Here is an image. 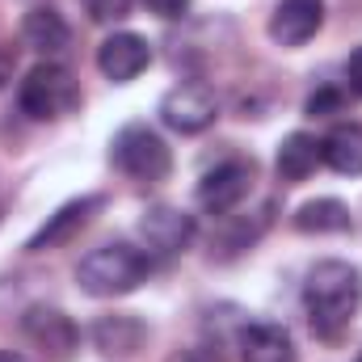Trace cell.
Here are the masks:
<instances>
[{"label": "cell", "mask_w": 362, "mask_h": 362, "mask_svg": "<svg viewBox=\"0 0 362 362\" xmlns=\"http://www.w3.org/2000/svg\"><path fill=\"white\" fill-rule=\"evenodd\" d=\"M362 308V270L350 262H316L303 282V312L316 337L337 341Z\"/></svg>", "instance_id": "cell-1"}, {"label": "cell", "mask_w": 362, "mask_h": 362, "mask_svg": "<svg viewBox=\"0 0 362 362\" xmlns=\"http://www.w3.org/2000/svg\"><path fill=\"white\" fill-rule=\"evenodd\" d=\"M152 274V257L135 245H101L81 257L76 266V282L93 299H114V295H131L139 282H148Z\"/></svg>", "instance_id": "cell-2"}, {"label": "cell", "mask_w": 362, "mask_h": 362, "mask_svg": "<svg viewBox=\"0 0 362 362\" xmlns=\"http://www.w3.org/2000/svg\"><path fill=\"white\" fill-rule=\"evenodd\" d=\"M17 105L34 122H55V118H64L81 105V85L64 64L47 59V64H34L25 72V81L17 89Z\"/></svg>", "instance_id": "cell-3"}, {"label": "cell", "mask_w": 362, "mask_h": 362, "mask_svg": "<svg viewBox=\"0 0 362 362\" xmlns=\"http://www.w3.org/2000/svg\"><path fill=\"white\" fill-rule=\"evenodd\" d=\"M110 160H114L118 173H127V177H135V181H165L169 169H173L169 144L152 127H144V122H131V127H122L114 135Z\"/></svg>", "instance_id": "cell-4"}, {"label": "cell", "mask_w": 362, "mask_h": 362, "mask_svg": "<svg viewBox=\"0 0 362 362\" xmlns=\"http://www.w3.org/2000/svg\"><path fill=\"white\" fill-rule=\"evenodd\" d=\"M215 118H219V97H215V89H206L198 81L177 85V89H169L160 97V122L177 135H198Z\"/></svg>", "instance_id": "cell-5"}, {"label": "cell", "mask_w": 362, "mask_h": 362, "mask_svg": "<svg viewBox=\"0 0 362 362\" xmlns=\"http://www.w3.org/2000/svg\"><path fill=\"white\" fill-rule=\"evenodd\" d=\"M253 189V160H223L198 181V206L211 215L236 211Z\"/></svg>", "instance_id": "cell-6"}, {"label": "cell", "mask_w": 362, "mask_h": 362, "mask_svg": "<svg viewBox=\"0 0 362 362\" xmlns=\"http://www.w3.org/2000/svg\"><path fill=\"white\" fill-rule=\"evenodd\" d=\"M139 240L148 253H160V257H173L181 253L189 240H194V215H185L169 202H156L139 215Z\"/></svg>", "instance_id": "cell-7"}, {"label": "cell", "mask_w": 362, "mask_h": 362, "mask_svg": "<svg viewBox=\"0 0 362 362\" xmlns=\"http://www.w3.org/2000/svg\"><path fill=\"white\" fill-rule=\"evenodd\" d=\"M148 64H152V47H148V38H139V34H131V30L110 34V38L97 47V68H101V76L114 81V85H131L139 72H148Z\"/></svg>", "instance_id": "cell-8"}, {"label": "cell", "mask_w": 362, "mask_h": 362, "mask_svg": "<svg viewBox=\"0 0 362 362\" xmlns=\"http://www.w3.org/2000/svg\"><path fill=\"white\" fill-rule=\"evenodd\" d=\"M101 206H105V198H101V194H85V198L64 202V206H59V211H55V215H51V219L30 236V240H25V249H30V253H47V249H55V245H68V240L89 223Z\"/></svg>", "instance_id": "cell-9"}, {"label": "cell", "mask_w": 362, "mask_h": 362, "mask_svg": "<svg viewBox=\"0 0 362 362\" xmlns=\"http://www.w3.org/2000/svg\"><path fill=\"white\" fill-rule=\"evenodd\" d=\"M25 337L47 354L51 362H68L72 358V350H76V325L59 312V308H30L25 312Z\"/></svg>", "instance_id": "cell-10"}, {"label": "cell", "mask_w": 362, "mask_h": 362, "mask_svg": "<svg viewBox=\"0 0 362 362\" xmlns=\"http://www.w3.org/2000/svg\"><path fill=\"white\" fill-rule=\"evenodd\" d=\"M325 25V0H278L270 17V38L278 47H303Z\"/></svg>", "instance_id": "cell-11"}, {"label": "cell", "mask_w": 362, "mask_h": 362, "mask_svg": "<svg viewBox=\"0 0 362 362\" xmlns=\"http://www.w3.org/2000/svg\"><path fill=\"white\" fill-rule=\"evenodd\" d=\"M240 358L245 362H299L291 333L270 320H253L240 329Z\"/></svg>", "instance_id": "cell-12"}, {"label": "cell", "mask_w": 362, "mask_h": 362, "mask_svg": "<svg viewBox=\"0 0 362 362\" xmlns=\"http://www.w3.org/2000/svg\"><path fill=\"white\" fill-rule=\"evenodd\" d=\"M21 42H25L30 51H38V55H59V51L72 42V30H68L64 13L38 4V8H30L25 21H21Z\"/></svg>", "instance_id": "cell-13"}, {"label": "cell", "mask_w": 362, "mask_h": 362, "mask_svg": "<svg viewBox=\"0 0 362 362\" xmlns=\"http://www.w3.org/2000/svg\"><path fill=\"white\" fill-rule=\"evenodd\" d=\"M320 165H329L341 177H362V127L341 122L320 139Z\"/></svg>", "instance_id": "cell-14"}, {"label": "cell", "mask_w": 362, "mask_h": 362, "mask_svg": "<svg viewBox=\"0 0 362 362\" xmlns=\"http://www.w3.org/2000/svg\"><path fill=\"white\" fill-rule=\"evenodd\" d=\"M148 329L139 316H101L93 325V346L101 354H118V358H131L139 346H144Z\"/></svg>", "instance_id": "cell-15"}, {"label": "cell", "mask_w": 362, "mask_h": 362, "mask_svg": "<svg viewBox=\"0 0 362 362\" xmlns=\"http://www.w3.org/2000/svg\"><path fill=\"white\" fill-rule=\"evenodd\" d=\"M316 165H320V139H312L308 131L286 135L282 148H278V160H274L278 177L291 181V185H295V181H308L316 173Z\"/></svg>", "instance_id": "cell-16"}, {"label": "cell", "mask_w": 362, "mask_h": 362, "mask_svg": "<svg viewBox=\"0 0 362 362\" xmlns=\"http://www.w3.org/2000/svg\"><path fill=\"white\" fill-rule=\"evenodd\" d=\"M295 228L299 232H316V236H329V232H350L354 219H350V206L337 202V198H312L295 211Z\"/></svg>", "instance_id": "cell-17"}, {"label": "cell", "mask_w": 362, "mask_h": 362, "mask_svg": "<svg viewBox=\"0 0 362 362\" xmlns=\"http://www.w3.org/2000/svg\"><path fill=\"white\" fill-rule=\"evenodd\" d=\"M85 8H89L93 21L110 25V21H122L131 13V0H85Z\"/></svg>", "instance_id": "cell-18"}, {"label": "cell", "mask_w": 362, "mask_h": 362, "mask_svg": "<svg viewBox=\"0 0 362 362\" xmlns=\"http://www.w3.org/2000/svg\"><path fill=\"white\" fill-rule=\"evenodd\" d=\"M341 105H346V93H341V89H320V93H312V97H308V114H312V118L337 114Z\"/></svg>", "instance_id": "cell-19"}, {"label": "cell", "mask_w": 362, "mask_h": 362, "mask_svg": "<svg viewBox=\"0 0 362 362\" xmlns=\"http://www.w3.org/2000/svg\"><path fill=\"white\" fill-rule=\"evenodd\" d=\"M194 0H144V8L148 13H156V17H165V21H177L185 17V8H189Z\"/></svg>", "instance_id": "cell-20"}, {"label": "cell", "mask_w": 362, "mask_h": 362, "mask_svg": "<svg viewBox=\"0 0 362 362\" xmlns=\"http://www.w3.org/2000/svg\"><path fill=\"white\" fill-rule=\"evenodd\" d=\"M346 81H350V93L362 97V47L350 55V64H346Z\"/></svg>", "instance_id": "cell-21"}, {"label": "cell", "mask_w": 362, "mask_h": 362, "mask_svg": "<svg viewBox=\"0 0 362 362\" xmlns=\"http://www.w3.org/2000/svg\"><path fill=\"white\" fill-rule=\"evenodd\" d=\"M13 64H17V55H13V47H4L0 42V89L13 81Z\"/></svg>", "instance_id": "cell-22"}, {"label": "cell", "mask_w": 362, "mask_h": 362, "mask_svg": "<svg viewBox=\"0 0 362 362\" xmlns=\"http://www.w3.org/2000/svg\"><path fill=\"white\" fill-rule=\"evenodd\" d=\"M0 362H25L21 354H13V350H0Z\"/></svg>", "instance_id": "cell-23"}]
</instances>
